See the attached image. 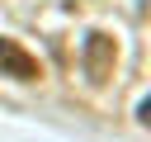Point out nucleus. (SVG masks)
<instances>
[{
    "mask_svg": "<svg viewBox=\"0 0 151 142\" xmlns=\"http://www.w3.org/2000/svg\"><path fill=\"white\" fill-rule=\"evenodd\" d=\"M0 71L14 76V80H38V76H42L38 57H33L24 43H14V38H0Z\"/></svg>",
    "mask_w": 151,
    "mask_h": 142,
    "instance_id": "f03ea898",
    "label": "nucleus"
},
{
    "mask_svg": "<svg viewBox=\"0 0 151 142\" xmlns=\"http://www.w3.org/2000/svg\"><path fill=\"white\" fill-rule=\"evenodd\" d=\"M113 57H118V47H113L109 33H90V38H85V76H90L94 85H104V80L113 76Z\"/></svg>",
    "mask_w": 151,
    "mask_h": 142,
    "instance_id": "f257e3e1",
    "label": "nucleus"
}]
</instances>
